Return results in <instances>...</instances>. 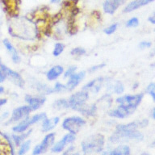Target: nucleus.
Here are the masks:
<instances>
[{
  "label": "nucleus",
  "instance_id": "4",
  "mask_svg": "<svg viewBox=\"0 0 155 155\" xmlns=\"http://www.w3.org/2000/svg\"><path fill=\"white\" fill-rule=\"evenodd\" d=\"M46 117H47V115L45 112L36 114V115H34L32 116H28L24 120H22L21 121L18 122L17 124L13 126L12 131L15 133H24V132L28 130L29 128L31 125H33L36 123H39V122H41Z\"/></svg>",
  "mask_w": 155,
  "mask_h": 155
},
{
  "label": "nucleus",
  "instance_id": "30",
  "mask_svg": "<svg viewBox=\"0 0 155 155\" xmlns=\"http://www.w3.org/2000/svg\"><path fill=\"white\" fill-rule=\"evenodd\" d=\"M86 53V49L82 47H76L70 51V54L74 57H81Z\"/></svg>",
  "mask_w": 155,
  "mask_h": 155
},
{
  "label": "nucleus",
  "instance_id": "31",
  "mask_svg": "<svg viewBox=\"0 0 155 155\" xmlns=\"http://www.w3.org/2000/svg\"><path fill=\"white\" fill-rule=\"evenodd\" d=\"M139 24H140L139 19L137 17H133L126 22V27L127 28H137Z\"/></svg>",
  "mask_w": 155,
  "mask_h": 155
},
{
  "label": "nucleus",
  "instance_id": "6",
  "mask_svg": "<svg viewBox=\"0 0 155 155\" xmlns=\"http://www.w3.org/2000/svg\"><path fill=\"white\" fill-rule=\"evenodd\" d=\"M143 98H144V94L142 93L136 94H126L118 97L116 102L118 104H122L124 106L127 107L131 111L134 112L138 106L141 104Z\"/></svg>",
  "mask_w": 155,
  "mask_h": 155
},
{
  "label": "nucleus",
  "instance_id": "5",
  "mask_svg": "<svg viewBox=\"0 0 155 155\" xmlns=\"http://www.w3.org/2000/svg\"><path fill=\"white\" fill-rule=\"evenodd\" d=\"M86 120L82 117L78 116H70L63 120L61 127L64 130L67 131L68 133L76 135L79 133L82 127L86 124Z\"/></svg>",
  "mask_w": 155,
  "mask_h": 155
},
{
  "label": "nucleus",
  "instance_id": "28",
  "mask_svg": "<svg viewBox=\"0 0 155 155\" xmlns=\"http://www.w3.org/2000/svg\"><path fill=\"white\" fill-rule=\"evenodd\" d=\"M65 49V45L61 42L56 43L54 45V48H53V54L54 57H58L60 56L61 53H63V51Z\"/></svg>",
  "mask_w": 155,
  "mask_h": 155
},
{
  "label": "nucleus",
  "instance_id": "15",
  "mask_svg": "<svg viewBox=\"0 0 155 155\" xmlns=\"http://www.w3.org/2000/svg\"><path fill=\"white\" fill-rule=\"evenodd\" d=\"M125 2L126 0H105L103 3V8L105 13L112 15Z\"/></svg>",
  "mask_w": 155,
  "mask_h": 155
},
{
  "label": "nucleus",
  "instance_id": "39",
  "mask_svg": "<svg viewBox=\"0 0 155 155\" xmlns=\"http://www.w3.org/2000/svg\"><path fill=\"white\" fill-rule=\"evenodd\" d=\"M7 103V99H3V98H0V107H2L3 105Z\"/></svg>",
  "mask_w": 155,
  "mask_h": 155
},
{
  "label": "nucleus",
  "instance_id": "37",
  "mask_svg": "<svg viewBox=\"0 0 155 155\" xmlns=\"http://www.w3.org/2000/svg\"><path fill=\"white\" fill-rule=\"evenodd\" d=\"M148 21L150 22V24H155V12H153L152 14L149 16V18H148Z\"/></svg>",
  "mask_w": 155,
  "mask_h": 155
},
{
  "label": "nucleus",
  "instance_id": "35",
  "mask_svg": "<svg viewBox=\"0 0 155 155\" xmlns=\"http://www.w3.org/2000/svg\"><path fill=\"white\" fill-rule=\"evenodd\" d=\"M151 46H152V42L147 41H140V44L138 45V47H139V48H140V49H146V48H151Z\"/></svg>",
  "mask_w": 155,
  "mask_h": 155
},
{
  "label": "nucleus",
  "instance_id": "21",
  "mask_svg": "<svg viewBox=\"0 0 155 155\" xmlns=\"http://www.w3.org/2000/svg\"><path fill=\"white\" fill-rule=\"evenodd\" d=\"M64 72V68L61 65H54L50 68L46 74L47 79L49 81H54L58 78H59Z\"/></svg>",
  "mask_w": 155,
  "mask_h": 155
},
{
  "label": "nucleus",
  "instance_id": "17",
  "mask_svg": "<svg viewBox=\"0 0 155 155\" xmlns=\"http://www.w3.org/2000/svg\"><path fill=\"white\" fill-rule=\"evenodd\" d=\"M155 0H133L129 3L126 5L124 8L123 12L124 13H129V12H134L136 10L139 9L140 7H143L146 5L150 4L151 2H154Z\"/></svg>",
  "mask_w": 155,
  "mask_h": 155
},
{
  "label": "nucleus",
  "instance_id": "36",
  "mask_svg": "<svg viewBox=\"0 0 155 155\" xmlns=\"http://www.w3.org/2000/svg\"><path fill=\"white\" fill-rule=\"evenodd\" d=\"M105 66V64H99L98 65H94V66H92L89 69V72H94V71H96L98 70H100L102 68H104Z\"/></svg>",
  "mask_w": 155,
  "mask_h": 155
},
{
  "label": "nucleus",
  "instance_id": "47",
  "mask_svg": "<svg viewBox=\"0 0 155 155\" xmlns=\"http://www.w3.org/2000/svg\"><path fill=\"white\" fill-rule=\"evenodd\" d=\"M153 53H155V50H154V51H153Z\"/></svg>",
  "mask_w": 155,
  "mask_h": 155
},
{
  "label": "nucleus",
  "instance_id": "2",
  "mask_svg": "<svg viewBox=\"0 0 155 155\" xmlns=\"http://www.w3.org/2000/svg\"><path fill=\"white\" fill-rule=\"evenodd\" d=\"M105 146V137L101 133H94L82 140L81 150L85 155H94L101 153Z\"/></svg>",
  "mask_w": 155,
  "mask_h": 155
},
{
  "label": "nucleus",
  "instance_id": "46",
  "mask_svg": "<svg viewBox=\"0 0 155 155\" xmlns=\"http://www.w3.org/2000/svg\"><path fill=\"white\" fill-rule=\"evenodd\" d=\"M151 66H152V67H153L155 69V62L154 63H153L152 65H151Z\"/></svg>",
  "mask_w": 155,
  "mask_h": 155
},
{
  "label": "nucleus",
  "instance_id": "26",
  "mask_svg": "<svg viewBox=\"0 0 155 155\" xmlns=\"http://www.w3.org/2000/svg\"><path fill=\"white\" fill-rule=\"evenodd\" d=\"M53 107L56 110H64V109H67L70 107V104L67 99H57L53 104Z\"/></svg>",
  "mask_w": 155,
  "mask_h": 155
},
{
  "label": "nucleus",
  "instance_id": "24",
  "mask_svg": "<svg viewBox=\"0 0 155 155\" xmlns=\"http://www.w3.org/2000/svg\"><path fill=\"white\" fill-rule=\"evenodd\" d=\"M106 155H131V149L127 145H120L107 152Z\"/></svg>",
  "mask_w": 155,
  "mask_h": 155
},
{
  "label": "nucleus",
  "instance_id": "34",
  "mask_svg": "<svg viewBox=\"0 0 155 155\" xmlns=\"http://www.w3.org/2000/svg\"><path fill=\"white\" fill-rule=\"evenodd\" d=\"M76 70H77V66H75V65L70 66V67L68 68L67 70H66L65 74H64V78H70L71 75L74 74L76 72Z\"/></svg>",
  "mask_w": 155,
  "mask_h": 155
},
{
  "label": "nucleus",
  "instance_id": "1",
  "mask_svg": "<svg viewBox=\"0 0 155 155\" xmlns=\"http://www.w3.org/2000/svg\"><path fill=\"white\" fill-rule=\"evenodd\" d=\"M149 124L147 119H143L140 120H136L124 124L116 125V129L109 140L113 144L120 143L123 141H141L144 140V134L140 131V128H144Z\"/></svg>",
  "mask_w": 155,
  "mask_h": 155
},
{
  "label": "nucleus",
  "instance_id": "13",
  "mask_svg": "<svg viewBox=\"0 0 155 155\" xmlns=\"http://www.w3.org/2000/svg\"><path fill=\"white\" fill-rule=\"evenodd\" d=\"M104 82V78L99 77L97 78L91 80V82L85 85L84 87H82L83 91H86L87 92H91L93 94H97L101 90L102 86Z\"/></svg>",
  "mask_w": 155,
  "mask_h": 155
},
{
  "label": "nucleus",
  "instance_id": "33",
  "mask_svg": "<svg viewBox=\"0 0 155 155\" xmlns=\"http://www.w3.org/2000/svg\"><path fill=\"white\" fill-rule=\"evenodd\" d=\"M117 27H118V24H111V25H110V26H108L107 28L104 29V33L107 34V35H111V34H113L116 31Z\"/></svg>",
  "mask_w": 155,
  "mask_h": 155
},
{
  "label": "nucleus",
  "instance_id": "11",
  "mask_svg": "<svg viewBox=\"0 0 155 155\" xmlns=\"http://www.w3.org/2000/svg\"><path fill=\"white\" fill-rule=\"evenodd\" d=\"M31 111H32V110L29 107V105H23V106H20L14 109L12 111V116L7 120V124L18 123L19 121H21L22 120L29 116Z\"/></svg>",
  "mask_w": 155,
  "mask_h": 155
},
{
  "label": "nucleus",
  "instance_id": "38",
  "mask_svg": "<svg viewBox=\"0 0 155 155\" xmlns=\"http://www.w3.org/2000/svg\"><path fill=\"white\" fill-rule=\"evenodd\" d=\"M6 78H6V76H5L3 72H2V70H1V68H0V82H4Z\"/></svg>",
  "mask_w": 155,
  "mask_h": 155
},
{
  "label": "nucleus",
  "instance_id": "20",
  "mask_svg": "<svg viewBox=\"0 0 155 155\" xmlns=\"http://www.w3.org/2000/svg\"><path fill=\"white\" fill-rule=\"evenodd\" d=\"M2 43H3V45L5 46V48H7V50L11 54V58H12V60L13 61V62L16 63V64L17 63H19V61H20V57H19L18 52H17L16 48H15L14 45L12 44V42L8 39H4L2 41Z\"/></svg>",
  "mask_w": 155,
  "mask_h": 155
},
{
  "label": "nucleus",
  "instance_id": "22",
  "mask_svg": "<svg viewBox=\"0 0 155 155\" xmlns=\"http://www.w3.org/2000/svg\"><path fill=\"white\" fill-rule=\"evenodd\" d=\"M107 87L111 93H115L116 94H121L124 91V86L120 81H108L107 83Z\"/></svg>",
  "mask_w": 155,
  "mask_h": 155
},
{
  "label": "nucleus",
  "instance_id": "32",
  "mask_svg": "<svg viewBox=\"0 0 155 155\" xmlns=\"http://www.w3.org/2000/svg\"><path fill=\"white\" fill-rule=\"evenodd\" d=\"M53 93L54 92H57V93H60V92H63L67 91V88H66V86L61 82H56V84L54 85L53 87Z\"/></svg>",
  "mask_w": 155,
  "mask_h": 155
},
{
  "label": "nucleus",
  "instance_id": "29",
  "mask_svg": "<svg viewBox=\"0 0 155 155\" xmlns=\"http://www.w3.org/2000/svg\"><path fill=\"white\" fill-rule=\"evenodd\" d=\"M145 93L151 96L153 101L155 103V82H150L145 89Z\"/></svg>",
  "mask_w": 155,
  "mask_h": 155
},
{
  "label": "nucleus",
  "instance_id": "8",
  "mask_svg": "<svg viewBox=\"0 0 155 155\" xmlns=\"http://www.w3.org/2000/svg\"><path fill=\"white\" fill-rule=\"evenodd\" d=\"M89 99V94L86 91H81L76 92L73 94L69 99V104L70 107L74 110V111H79V110L87 104V101Z\"/></svg>",
  "mask_w": 155,
  "mask_h": 155
},
{
  "label": "nucleus",
  "instance_id": "10",
  "mask_svg": "<svg viewBox=\"0 0 155 155\" xmlns=\"http://www.w3.org/2000/svg\"><path fill=\"white\" fill-rule=\"evenodd\" d=\"M15 146L12 137L0 132V155H15Z\"/></svg>",
  "mask_w": 155,
  "mask_h": 155
},
{
  "label": "nucleus",
  "instance_id": "16",
  "mask_svg": "<svg viewBox=\"0 0 155 155\" xmlns=\"http://www.w3.org/2000/svg\"><path fill=\"white\" fill-rule=\"evenodd\" d=\"M86 73L84 71H80L78 73H74L69 78L67 83H66V88L67 91H73L76 88L77 86H78L80 82H82V80L85 78Z\"/></svg>",
  "mask_w": 155,
  "mask_h": 155
},
{
  "label": "nucleus",
  "instance_id": "3",
  "mask_svg": "<svg viewBox=\"0 0 155 155\" xmlns=\"http://www.w3.org/2000/svg\"><path fill=\"white\" fill-rule=\"evenodd\" d=\"M9 26V33L14 37L22 40H32L39 34V29L36 27L30 26L26 22L15 21Z\"/></svg>",
  "mask_w": 155,
  "mask_h": 155
},
{
  "label": "nucleus",
  "instance_id": "41",
  "mask_svg": "<svg viewBox=\"0 0 155 155\" xmlns=\"http://www.w3.org/2000/svg\"><path fill=\"white\" fill-rule=\"evenodd\" d=\"M4 91H5L4 87H2V86H0V94H2V93L4 92Z\"/></svg>",
  "mask_w": 155,
  "mask_h": 155
},
{
  "label": "nucleus",
  "instance_id": "25",
  "mask_svg": "<svg viewBox=\"0 0 155 155\" xmlns=\"http://www.w3.org/2000/svg\"><path fill=\"white\" fill-rule=\"evenodd\" d=\"M35 88L41 94H49L51 93H53V88H51L45 83H41V82H36Z\"/></svg>",
  "mask_w": 155,
  "mask_h": 155
},
{
  "label": "nucleus",
  "instance_id": "18",
  "mask_svg": "<svg viewBox=\"0 0 155 155\" xmlns=\"http://www.w3.org/2000/svg\"><path fill=\"white\" fill-rule=\"evenodd\" d=\"M25 101L28 103V105H29L33 111L40 108L45 103L46 99L43 96H31L28 94L25 96Z\"/></svg>",
  "mask_w": 155,
  "mask_h": 155
},
{
  "label": "nucleus",
  "instance_id": "43",
  "mask_svg": "<svg viewBox=\"0 0 155 155\" xmlns=\"http://www.w3.org/2000/svg\"><path fill=\"white\" fill-rule=\"evenodd\" d=\"M71 155H85V154H83V153H78V152H76V151H75L74 153H72V154Z\"/></svg>",
  "mask_w": 155,
  "mask_h": 155
},
{
  "label": "nucleus",
  "instance_id": "7",
  "mask_svg": "<svg viewBox=\"0 0 155 155\" xmlns=\"http://www.w3.org/2000/svg\"><path fill=\"white\" fill-rule=\"evenodd\" d=\"M56 134L54 133H47L45 137L42 139L41 143H39L34 147L32 150L31 155H42L46 153L51 147L53 146V144L55 143Z\"/></svg>",
  "mask_w": 155,
  "mask_h": 155
},
{
  "label": "nucleus",
  "instance_id": "9",
  "mask_svg": "<svg viewBox=\"0 0 155 155\" xmlns=\"http://www.w3.org/2000/svg\"><path fill=\"white\" fill-rule=\"evenodd\" d=\"M75 140H76V135L70 133H66L57 142L55 141L53 146L51 147V151L54 153H62L68 146L73 145V143L74 142Z\"/></svg>",
  "mask_w": 155,
  "mask_h": 155
},
{
  "label": "nucleus",
  "instance_id": "40",
  "mask_svg": "<svg viewBox=\"0 0 155 155\" xmlns=\"http://www.w3.org/2000/svg\"><path fill=\"white\" fill-rule=\"evenodd\" d=\"M151 117H152L153 120H155V107L153 108V110L151 111Z\"/></svg>",
  "mask_w": 155,
  "mask_h": 155
},
{
  "label": "nucleus",
  "instance_id": "23",
  "mask_svg": "<svg viewBox=\"0 0 155 155\" xmlns=\"http://www.w3.org/2000/svg\"><path fill=\"white\" fill-rule=\"evenodd\" d=\"M31 131H32V129H28V130L26 131V132H24V133H15L14 134H12L11 137H12V140H13V142H14L15 145L17 146V147H19V145H21L24 140H27V138L31 135Z\"/></svg>",
  "mask_w": 155,
  "mask_h": 155
},
{
  "label": "nucleus",
  "instance_id": "45",
  "mask_svg": "<svg viewBox=\"0 0 155 155\" xmlns=\"http://www.w3.org/2000/svg\"><path fill=\"white\" fill-rule=\"evenodd\" d=\"M153 146V147H154L155 148V141H153V142L152 143V145H151Z\"/></svg>",
  "mask_w": 155,
  "mask_h": 155
},
{
  "label": "nucleus",
  "instance_id": "12",
  "mask_svg": "<svg viewBox=\"0 0 155 155\" xmlns=\"http://www.w3.org/2000/svg\"><path fill=\"white\" fill-rule=\"evenodd\" d=\"M0 68H1V70L3 72L6 78H8L11 82H12L15 85H16L19 87H21V88L24 87V80L19 73L12 70V69H10L8 66L2 63L1 61H0Z\"/></svg>",
  "mask_w": 155,
  "mask_h": 155
},
{
  "label": "nucleus",
  "instance_id": "27",
  "mask_svg": "<svg viewBox=\"0 0 155 155\" xmlns=\"http://www.w3.org/2000/svg\"><path fill=\"white\" fill-rule=\"evenodd\" d=\"M31 140H25L21 145L19 146L18 150V155H25L28 153L30 149H31Z\"/></svg>",
  "mask_w": 155,
  "mask_h": 155
},
{
  "label": "nucleus",
  "instance_id": "14",
  "mask_svg": "<svg viewBox=\"0 0 155 155\" xmlns=\"http://www.w3.org/2000/svg\"><path fill=\"white\" fill-rule=\"evenodd\" d=\"M133 111H132L127 107L124 106L122 104H119V106L116 108L109 111L108 115L111 117L117 119H124L132 115Z\"/></svg>",
  "mask_w": 155,
  "mask_h": 155
},
{
  "label": "nucleus",
  "instance_id": "42",
  "mask_svg": "<svg viewBox=\"0 0 155 155\" xmlns=\"http://www.w3.org/2000/svg\"><path fill=\"white\" fill-rule=\"evenodd\" d=\"M50 2L52 3H58L61 2V0H50Z\"/></svg>",
  "mask_w": 155,
  "mask_h": 155
},
{
  "label": "nucleus",
  "instance_id": "44",
  "mask_svg": "<svg viewBox=\"0 0 155 155\" xmlns=\"http://www.w3.org/2000/svg\"><path fill=\"white\" fill-rule=\"evenodd\" d=\"M140 155H151V154H150V153H147V152H144V153H141Z\"/></svg>",
  "mask_w": 155,
  "mask_h": 155
},
{
  "label": "nucleus",
  "instance_id": "19",
  "mask_svg": "<svg viewBox=\"0 0 155 155\" xmlns=\"http://www.w3.org/2000/svg\"><path fill=\"white\" fill-rule=\"evenodd\" d=\"M60 122V118L58 116H55L53 118H47L41 121V130L43 133H49L56 128Z\"/></svg>",
  "mask_w": 155,
  "mask_h": 155
}]
</instances>
